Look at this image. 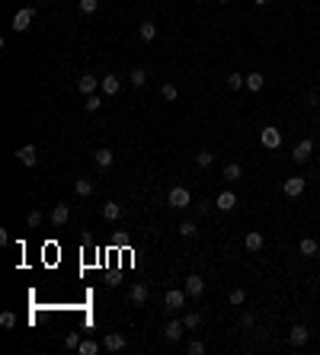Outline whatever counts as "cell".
<instances>
[{
  "mask_svg": "<svg viewBox=\"0 0 320 355\" xmlns=\"http://www.w3.org/2000/svg\"><path fill=\"white\" fill-rule=\"evenodd\" d=\"M128 80H132V87H144L147 84V70L144 67H135L132 74H128Z\"/></svg>",
  "mask_w": 320,
  "mask_h": 355,
  "instance_id": "23",
  "label": "cell"
},
{
  "mask_svg": "<svg viewBox=\"0 0 320 355\" xmlns=\"http://www.w3.org/2000/svg\"><path fill=\"white\" fill-rule=\"evenodd\" d=\"M218 4H228V0H218Z\"/></svg>",
  "mask_w": 320,
  "mask_h": 355,
  "instance_id": "41",
  "label": "cell"
},
{
  "mask_svg": "<svg viewBox=\"0 0 320 355\" xmlns=\"http://www.w3.org/2000/svg\"><path fill=\"white\" fill-rule=\"evenodd\" d=\"M183 329H186L183 320H170L167 326H163V336H167V342H180L183 339Z\"/></svg>",
  "mask_w": 320,
  "mask_h": 355,
  "instance_id": "10",
  "label": "cell"
},
{
  "mask_svg": "<svg viewBox=\"0 0 320 355\" xmlns=\"http://www.w3.org/2000/svg\"><path fill=\"white\" fill-rule=\"evenodd\" d=\"M77 352H80V355H96V352H100V346H96V342H93V339H80Z\"/></svg>",
  "mask_w": 320,
  "mask_h": 355,
  "instance_id": "26",
  "label": "cell"
},
{
  "mask_svg": "<svg viewBox=\"0 0 320 355\" xmlns=\"http://www.w3.org/2000/svg\"><path fill=\"white\" fill-rule=\"evenodd\" d=\"M100 87H103V93H106V96H115V93L122 90V77H118V74H106Z\"/></svg>",
  "mask_w": 320,
  "mask_h": 355,
  "instance_id": "11",
  "label": "cell"
},
{
  "mask_svg": "<svg viewBox=\"0 0 320 355\" xmlns=\"http://www.w3.org/2000/svg\"><path fill=\"white\" fill-rule=\"evenodd\" d=\"M16 160H19V163H26V167H35V160H39V150H35L32 144H22V147L16 150Z\"/></svg>",
  "mask_w": 320,
  "mask_h": 355,
  "instance_id": "12",
  "label": "cell"
},
{
  "mask_svg": "<svg viewBox=\"0 0 320 355\" xmlns=\"http://www.w3.org/2000/svg\"><path fill=\"white\" fill-rule=\"evenodd\" d=\"M100 106H103V99L96 96V93H93V96H87V99H84V109H87V112H96Z\"/></svg>",
  "mask_w": 320,
  "mask_h": 355,
  "instance_id": "32",
  "label": "cell"
},
{
  "mask_svg": "<svg viewBox=\"0 0 320 355\" xmlns=\"http://www.w3.org/2000/svg\"><path fill=\"white\" fill-rule=\"evenodd\" d=\"M215 208H221V211H234V208H237V195L231 192V189H224V192L215 198Z\"/></svg>",
  "mask_w": 320,
  "mask_h": 355,
  "instance_id": "14",
  "label": "cell"
},
{
  "mask_svg": "<svg viewBox=\"0 0 320 355\" xmlns=\"http://www.w3.org/2000/svg\"><path fill=\"white\" fill-rule=\"evenodd\" d=\"M67 218H70V205L67 202H58L55 211H52V224H55V227H64Z\"/></svg>",
  "mask_w": 320,
  "mask_h": 355,
  "instance_id": "8",
  "label": "cell"
},
{
  "mask_svg": "<svg viewBox=\"0 0 320 355\" xmlns=\"http://www.w3.org/2000/svg\"><path fill=\"white\" fill-rule=\"evenodd\" d=\"M186 352H189V355H205V342H202V339H192V342L186 346Z\"/></svg>",
  "mask_w": 320,
  "mask_h": 355,
  "instance_id": "31",
  "label": "cell"
},
{
  "mask_svg": "<svg viewBox=\"0 0 320 355\" xmlns=\"http://www.w3.org/2000/svg\"><path fill=\"white\" fill-rule=\"evenodd\" d=\"M147 285H141V282H138V285H132V291H128V301H132L135 307H144L147 304Z\"/></svg>",
  "mask_w": 320,
  "mask_h": 355,
  "instance_id": "9",
  "label": "cell"
},
{
  "mask_svg": "<svg viewBox=\"0 0 320 355\" xmlns=\"http://www.w3.org/2000/svg\"><path fill=\"white\" fill-rule=\"evenodd\" d=\"M138 35H141V42H154V39H157V26H154L151 19L141 22V26H138Z\"/></svg>",
  "mask_w": 320,
  "mask_h": 355,
  "instance_id": "20",
  "label": "cell"
},
{
  "mask_svg": "<svg viewBox=\"0 0 320 355\" xmlns=\"http://www.w3.org/2000/svg\"><path fill=\"white\" fill-rule=\"evenodd\" d=\"M298 250H301V256H317V240L314 237H301V243H298Z\"/></svg>",
  "mask_w": 320,
  "mask_h": 355,
  "instance_id": "21",
  "label": "cell"
},
{
  "mask_svg": "<svg viewBox=\"0 0 320 355\" xmlns=\"http://www.w3.org/2000/svg\"><path fill=\"white\" fill-rule=\"evenodd\" d=\"M240 176H243V167H240V163H228V167H224V180H240Z\"/></svg>",
  "mask_w": 320,
  "mask_h": 355,
  "instance_id": "25",
  "label": "cell"
},
{
  "mask_svg": "<svg viewBox=\"0 0 320 355\" xmlns=\"http://www.w3.org/2000/svg\"><path fill=\"white\" fill-rule=\"evenodd\" d=\"M77 7L84 10V13H90V16H93V13L100 10V0H77Z\"/></svg>",
  "mask_w": 320,
  "mask_h": 355,
  "instance_id": "30",
  "label": "cell"
},
{
  "mask_svg": "<svg viewBox=\"0 0 320 355\" xmlns=\"http://www.w3.org/2000/svg\"><path fill=\"white\" fill-rule=\"evenodd\" d=\"M103 346L109 349V352H122V349H125V336H122V333H106Z\"/></svg>",
  "mask_w": 320,
  "mask_h": 355,
  "instance_id": "16",
  "label": "cell"
},
{
  "mask_svg": "<svg viewBox=\"0 0 320 355\" xmlns=\"http://www.w3.org/2000/svg\"><path fill=\"white\" fill-rule=\"evenodd\" d=\"M93 160H96V167H103V170H106V167H112V160H115V154H112L109 147H100L96 154H93Z\"/></svg>",
  "mask_w": 320,
  "mask_h": 355,
  "instance_id": "19",
  "label": "cell"
},
{
  "mask_svg": "<svg viewBox=\"0 0 320 355\" xmlns=\"http://www.w3.org/2000/svg\"><path fill=\"white\" fill-rule=\"evenodd\" d=\"M100 211H103V218H106V221H118V218L125 215V208L118 205V202H106V205H103Z\"/></svg>",
  "mask_w": 320,
  "mask_h": 355,
  "instance_id": "17",
  "label": "cell"
},
{
  "mask_svg": "<svg viewBox=\"0 0 320 355\" xmlns=\"http://www.w3.org/2000/svg\"><path fill=\"white\" fill-rule=\"evenodd\" d=\"M195 163L205 170V167H211V163H215V154H211V150H199V154H195Z\"/></svg>",
  "mask_w": 320,
  "mask_h": 355,
  "instance_id": "27",
  "label": "cell"
},
{
  "mask_svg": "<svg viewBox=\"0 0 320 355\" xmlns=\"http://www.w3.org/2000/svg\"><path fill=\"white\" fill-rule=\"evenodd\" d=\"M183 288H186V294H189V298H199V294L205 291V282H202V275H189Z\"/></svg>",
  "mask_w": 320,
  "mask_h": 355,
  "instance_id": "13",
  "label": "cell"
},
{
  "mask_svg": "<svg viewBox=\"0 0 320 355\" xmlns=\"http://www.w3.org/2000/svg\"><path fill=\"white\" fill-rule=\"evenodd\" d=\"M304 180H301V176H288V180H285V186H282V189H285V195L288 198H298L301 192H304Z\"/></svg>",
  "mask_w": 320,
  "mask_h": 355,
  "instance_id": "7",
  "label": "cell"
},
{
  "mask_svg": "<svg viewBox=\"0 0 320 355\" xmlns=\"http://www.w3.org/2000/svg\"><path fill=\"white\" fill-rule=\"evenodd\" d=\"M32 19H35V7H22V10H16V13H13V29H16V32H26Z\"/></svg>",
  "mask_w": 320,
  "mask_h": 355,
  "instance_id": "2",
  "label": "cell"
},
{
  "mask_svg": "<svg viewBox=\"0 0 320 355\" xmlns=\"http://www.w3.org/2000/svg\"><path fill=\"white\" fill-rule=\"evenodd\" d=\"M160 93H163V99H167V103H176V99H180V90H176L173 84H163Z\"/></svg>",
  "mask_w": 320,
  "mask_h": 355,
  "instance_id": "28",
  "label": "cell"
},
{
  "mask_svg": "<svg viewBox=\"0 0 320 355\" xmlns=\"http://www.w3.org/2000/svg\"><path fill=\"white\" fill-rule=\"evenodd\" d=\"M311 154H314V141H311V138H304L301 144H294L291 160H294V163H304V160H311Z\"/></svg>",
  "mask_w": 320,
  "mask_h": 355,
  "instance_id": "4",
  "label": "cell"
},
{
  "mask_svg": "<svg viewBox=\"0 0 320 355\" xmlns=\"http://www.w3.org/2000/svg\"><path fill=\"white\" fill-rule=\"evenodd\" d=\"M96 84H103L96 74H84V77L77 80V90L84 93V96H93V93H96Z\"/></svg>",
  "mask_w": 320,
  "mask_h": 355,
  "instance_id": "6",
  "label": "cell"
},
{
  "mask_svg": "<svg viewBox=\"0 0 320 355\" xmlns=\"http://www.w3.org/2000/svg\"><path fill=\"white\" fill-rule=\"evenodd\" d=\"M263 234H259V231H250V234H247L243 237V246H247V250H250V253H259V250H263Z\"/></svg>",
  "mask_w": 320,
  "mask_h": 355,
  "instance_id": "15",
  "label": "cell"
},
{
  "mask_svg": "<svg viewBox=\"0 0 320 355\" xmlns=\"http://www.w3.org/2000/svg\"><path fill=\"white\" fill-rule=\"evenodd\" d=\"M167 202H170L173 208H189V205H192V195H189L186 186H173L170 195H167Z\"/></svg>",
  "mask_w": 320,
  "mask_h": 355,
  "instance_id": "1",
  "label": "cell"
},
{
  "mask_svg": "<svg viewBox=\"0 0 320 355\" xmlns=\"http://www.w3.org/2000/svg\"><path fill=\"white\" fill-rule=\"evenodd\" d=\"M228 87H231V90L247 87V77H243V74H231V77H228Z\"/></svg>",
  "mask_w": 320,
  "mask_h": 355,
  "instance_id": "33",
  "label": "cell"
},
{
  "mask_svg": "<svg viewBox=\"0 0 320 355\" xmlns=\"http://www.w3.org/2000/svg\"><path fill=\"white\" fill-rule=\"evenodd\" d=\"M74 189H77V195H90V192H93V183H90V180H77Z\"/></svg>",
  "mask_w": 320,
  "mask_h": 355,
  "instance_id": "35",
  "label": "cell"
},
{
  "mask_svg": "<svg viewBox=\"0 0 320 355\" xmlns=\"http://www.w3.org/2000/svg\"><path fill=\"white\" fill-rule=\"evenodd\" d=\"M211 205H215V202H199V215H208Z\"/></svg>",
  "mask_w": 320,
  "mask_h": 355,
  "instance_id": "39",
  "label": "cell"
},
{
  "mask_svg": "<svg viewBox=\"0 0 320 355\" xmlns=\"http://www.w3.org/2000/svg\"><path fill=\"white\" fill-rule=\"evenodd\" d=\"M26 224H29V227H39V224H42V211H29V215H26Z\"/></svg>",
  "mask_w": 320,
  "mask_h": 355,
  "instance_id": "36",
  "label": "cell"
},
{
  "mask_svg": "<svg viewBox=\"0 0 320 355\" xmlns=\"http://www.w3.org/2000/svg\"><path fill=\"white\" fill-rule=\"evenodd\" d=\"M183 323H186V329H199V326H202V314H199V311H189L183 317Z\"/></svg>",
  "mask_w": 320,
  "mask_h": 355,
  "instance_id": "24",
  "label": "cell"
},
{
  "mask_svg": "<svg viewBox=\"0 0 320 355\" xmlns=\"http://www.w3.org/2000/svg\"><path fill=\"white\" fill-rule=\"evenodd\" d=\"M263 84H266V77H263V74H256V70H253L250 77H247V90H250V93H259V90H263Z\"/></svg>",
  "mask_w": 320,
  "mask_h": 355,
  "instance_id": "22",
  "label": "cell"
},
{
  "mask_svg": "<svg viewBox=\"0 0 320 355\" xmlns=\"http://www.w3.org/2000/svg\"><path fill=\"white\" fill-rule=\"evenodd\" d=\"M176 231H180L183 237H195V234H199V224H195V221H183Z\"/></svg>",
  "mask_w": 320,
  "mask_h": 355,
  "instance_id": "29",
  "label": "cell"
},
{
  "mask_svg": "<svg viewBox=\"0 0 320 355\" xmlns=\"http://www.w3.org/2000/svg\"><path fill=\"white\" fill-rule=\"evenodd\" d=\"M0 326H7V329L16 326V317H13V314H0Z\"/></svg>",
  "mask_w": 320,
  "mask_h": 355,
  "instance_id": "37",
  "label": "cell"
},
{
  "mask_svg": "<svg viewBox=\"0 0 320 355\" xmlns=\"http://www.w3.org/2000/svg\"><path fill=\"white\" fill-rule=\"evenodd\" d=\"M253 4H256V7H266V4H269V0H253Z\"/></svg>",
  "mask_w": 320,
  "mask_h": 355,
  "instance_id": "40",
  "label": "cell"
},
{
  "mask_svg": "<svg viewBox=\"0 0 320 355\" xmlns=\"http://www.w3.org/2000/svg\"><path fill=\"white\" fill-rule=\"evenodd\" d=\"M259 141H263V147H269V150H279V147H282V132H279V128H263Z\"/></svg>",
  "mask_w": 320,
  "mask_h": 355,
  "instance_id": "5",
  "label": "cell"
},
{
  "mask_svg": "<svg viewBox=\"0 0 320 355\" xmlns=\"http://www.w3.org/2000/svg\"><path fill=\"white\" fill-rule=\"evenodd\" d=\"M186 288H170L167 291V298H163V304H167V311H180V307L186 304Z\"/></svg>",
  "mask_w": 320,
  "mask_h": 355,
  "instance_id": "3",
  "label": "cell"
},
{
  "mask_svg": "<svg viewBox=\"0 0 320 355\" xmlns=\"http://www.w3.org/2000/svg\"><path fill=\"white\" fill-rule=\"evenodd\" d=\"M307 336H311V333H307V326H291V333H288V342H291V346H304V342H307Z\"/></svg>",
  "mask_w": 320,
  "mask_h": 355,
  "instance_id": "18",
  "label": "cell"
},
{
  "mask_svg": "<svg viewBox=\"0 0 320 355\" xmlns=\"http://www.w3.org/2000/svg\"><path fill=\"white\" fill-rule=\"evenodd\" d=\"M64 346H67V349H77V346H80V336H77V333H70V336L64 339Z\"/></svg>",
  "mask_w": 320,
  "mask_h": 355,
  "instance_id": "38",
  "label": "cell"
},
{
  "mask_svg": "<svg viewBox=\"0 0 320 355\" xmlns=\"http://www.w3.org/2000/svg\"><path fill=\"white\" fill-rule=\"evenodd\" d=\"M228 301H231L234 307H240V304L247 301V294H243V288H234V291H231V298H228Z\"/></svg>",
  "mask_w": 320,
  "mask_h": 355,
  "instance_id": "34",
  "label": "cell"
}]
</instances>
